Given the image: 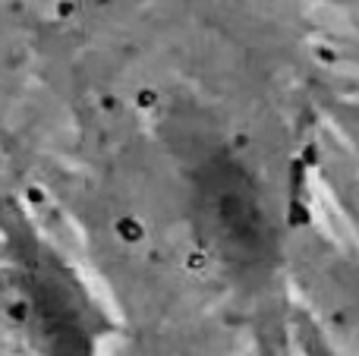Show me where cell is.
<instances>
[{"label": "cell", "mask_w": 359, "mask_h": 356, "mask_svg": "<svg viewBox=\"0 0 359 356\" xmlns=\"http://www.w3.org/2000/svg\"><path fill=\"white\" fill-rule=\"evenodd\" d=\"M4 322L35 356H98L107 319L73 268L13 205L0 212Z\"/></svg>", "instance_id": "1"}, {"label": "cell", "mask_w": 359, "mask_h": 356, "mask_svg": "<svg viewBox=\"0 0 359 356\" xmlns=\"http://www.w3.org/2000/svg\"><path fill=\"white\" fill-rule=\"evenodd\" d=\"M303 350H306V356H334V350H331V347L325 344L318 334H306Z\"/></svg>", "instance_id": "3"}, {"label": "cell", "mask_w": 359, "mask_h": 356, "mask_svg": "<svg viewBox=\"0 0 359 356\" xmlns=\"http://www.w3.org/2000/svg\"><path fill=\"white\" fill-rule=\"evenodd\" d=\"M189 212L205 252L224 268L252 275L278 256V227L265 193L230 151H211L192 170Z\"/></svg>", "instance_id": "2"}]
</instances>
